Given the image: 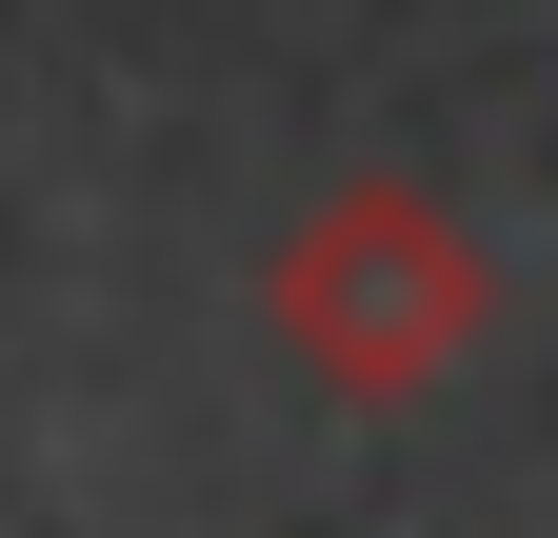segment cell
I'll return each instance as SVG.
<instances>
[{"label":"cell","instance_id":"obj_1","mask_svg":"<svg viewBox=\"0 0 558 538\" xmlns=\"http://www.w3.org/2000/svg\"><path fill=\"white\" fill-rule=\"evenodd\" d=\"M259 319H279V359L319 399L399 419V399L459 379V340L499 319V280H478V240L418 180H319V220H279V259H259Z\"/></svg>","mask_w":558,"mask_h":538}]
</instances>
